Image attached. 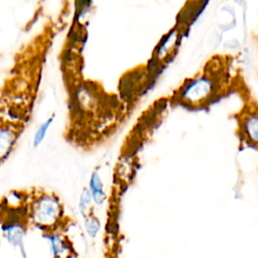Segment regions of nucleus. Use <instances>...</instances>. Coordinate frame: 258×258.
<instances>
[{"instance_id": "1", "label": "nucleus", "mask_w": 258, "mask_h": 258, "mask_svg": "<svg viewBox=\"0 0 258 258\" xmlns=\"http://www.w3.org/2000/svg\"><path fill=\"white\" fill-rule=\"evenodd\" d=\"M61 207L53 196L43 195L33 200L28 210V218L36 227L51 233L61 216Z\"/></svg>"}, {"instance_id": "2", "label": "nucleus", "mask_w": 258, "mask_h": 258, "mask_svg": "<svg viewBox=\"0 0 258 258\" xmlns=\"http://www.w3.org/2000/svg\"><path fill=\"white\" fill-rule=\"evenodd\" d=\"M214 88L212 80L208 78L197 79L185 86L182 98L191 104H201L212 97Z\"/></svg>"}, {"instance_id": "3", "label": "nucleus", "mask_w": 258, "mask_h": 258, "mask_svg": "<svg viewBox=\"0 0 258 258\" xmlns=\"http://www.w3.org/2000/svg\"><path fill=\"white\" fill-rule=\"evenodd\" d=\"M17 138L18 129L10 124H0V162L10 154Z\"/></svg>"}, {"instance_id": "4", "label": "nucleus", "mask_w": 258, "mask_h": 258, "mask_svg": "<svg viewBox=\"0 0 258 258\" xmlns=\"http://www.w3.org/2000/svg\"><path fill=\"white\" fill-rule=\"evenodd\" d=\"M47 239L53 258H68L71 255L69 243L59 234L54 232L47 233Z\"/></svg>"}, {"instance_id": "5", "label": "nucleus", "mask_w": 258, "mask_h": 258, "mask_svg": "<svg viewBox=\"0 0 258 258\" xmlns=\"http://www.w3.org/2000/svg\"><path fill=\"white\" fill-rule=\"evenodd\" d=\"M243 130L250 139L256 142L257 139V117L256 115L248 117L243 125Z\"/></svg>"}, {"instance_id": "6", "label": "nucleus", "mask_w": 258, "mask_h": 258, "mask_svg": "<svg viewBox=\"0 0 258 258\" xmlns=\"http://www.w3.org/2000/svg\"><path fill=\"white\" fill-rule=\"evenodd\" d=\"M91 188L93 190V198L97 204H101L105 199V195L102 189V183L99 179V176L94 174L91 180Z\"/></svg>"}, {"instance_id": "7", "label": "nucleus", "mask_w": 258, "mask_h": 258, "mask_svg": "<svg viewBox=\"0 0 258 258\" xmlns=\"http://www.w3.org/2000/svg\"><path fill=\"white\" fill-rule=\"evenodd\" d=\"M51 122H52V117L49 118V119H47L45 122H43V123L38 127V129L36 130V132H35V134H34V137H33V146H34V147L38 146V145L43 141V139H44V137H45V134H46V132H47V129H48V127L50 126Z\"/></svg>"}, {"instance_id": "8", "label": "nucleus", "mask_w": 258, "mask_h": 258, "mask_svg": "<svg viewBox=\"0 0 258 258\" xmlns=\"http://www.w3.org/2000/svg\"><path fill=\"white\" fill-rule=\"evenodd\" d=\"M100 227H101V224H100V221L96 218V217H93V216H89L85 222V229H86V232L87 234L94 238L97 233L99 232L100 230Z\"/></svg>"}, {"instance_id": "9", "label": "nucleus", "mask_w": 258, "mask_h": 258, "mask_svg": "<svg viewBox=\"0 0 258 258\" xmlns=\"http://www.w3.org/2000/svg\"><path fill=\"white\" fill-rule=\"evenodd\" d=\"M91 201V198H90V195L88 191H85L82 197H81V202H80V210L81 212L85 215L87 209L90 207V202Z\"/></svg>"}]
</instances>
